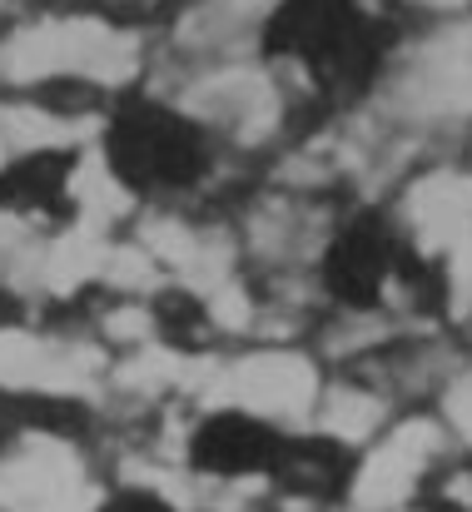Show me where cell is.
<instances>
[{"instance_id": "obj_1", "label": "cell", "mask_w": 472, "mask_h": 512, "mask_svg": "<svg viewBox=\"0 0 472 512\" xmlns=\"http://www.w3.org/2000/svg\"><path fill=\"white\" fill-rule=\"evenodd\" d=\"M388 45L393 20L378 0H274L259 25V55L333 105L378 80Z\"/></svg>"}, {"instance_id": "obj_2", "label": "cell", "mask_w": 472, "mask_h": 512, "mask_svg": "<svg viewBox=\"0 0 472 512\" xmlns=\"http://www.w3.org/2000/svg\"><path fill=\"white\" fill-rule=\"evenodd\" d=\"M314 274L323 299L343 314H378L393 299L413 314H443L453 294L448 264L378 209H363L328 234Z\"/></svg>"}, {"instance_id": "obj_3", "label": "cell", "mask_w": 472, "mask_h": 512, "mask_svg": "<svg viewBox=\"0 0 472 512\" xmlns=\"http://www.w3.org/2000/svg\"><path fill=\"white\" fill-rule=\"evenodd\" d=\"M100 165L105 174L145 204H169L194 194L214 165V130L174 100L159 95H120L100 115Z\"/></svg>"}, {"instance_id": "obj_4", "label": "cell", "mask_w": 472, "mask_h": 512, "mask_svg": "<svg viewBox=\"0 0 472 512\" xmlns=\"http://www.w3.org/2000/svg\"><path fill=\"white\" fill-rule=\"evenodd\" d=\"M289 428L249 403H219L184 433V468L204 483H269L284 463Z\"/></svg>"}, {"instance_id": "obj_5", "label": "cell", "mask_w": 472, "mask_h": 512, "mask_svg": "<svg viewBox=\"0 0 472 512\" xmlns=\"http://www.w3.org/2000/svg\"><path fill=\"white\" fill-rule=\"evenodd\" d=\"M80 150L75 145H35L0 160V219L65 234L80 219Z\"/></svg>"}, {"instance_id": "obj_6", "label": "cell", "mask_w": 472, "mask_h": 512, "mask_svg": "<svg viewBox=\"0 0 472 512\" xmlns=\"http://www.w3.org/2000/svg\"><path fill=\"white\" fill-rule=\"evenodd\" d=\"M358 448L338 433H289V448H284V463L274 468L269 488L294 498V503H343L358 483Z\"/></svg>"}, {"instance_id": "obj_7", "label": "cell", "mask_w": 472, "mask_h": 512, "mask_svg": "<svg viewBox=\"0 0 472 512\" xmlns=\"http://www.w3.org/2000/svg\"><path fill=\"white\" fill-rule=\"evenodd\" d=\"M150 334L179 358H204L219 348V319L189 284H164L150 294Z\"/></svg>"}, {"instance_id": "obj_8", "label": "cell", "mask_w": 472, "mask_h": 512, "mask_svg": "<svg viewBox=\"0 0 472 512\" xmlns=\"http://www.w3.org/2000/svg\"><path fill=\"white\" fill-rule=\"evenodd\" d=\"M40 110H50V115H65V120H75V115H105L110 110V95L105 90H95L90 80H45L40 85Z\"/></svg>"}, {"instance_id": "obj_9", "label": "cell", "mask_w": 472, "mask_h": 512, "mask_svg": "<svg viewBox=\"0 0 472 512\" xmlns=\"http://www.w3.org/2000/svg\"><path fill=\"white\" fill-rule=\"evenodd\" d=\"M95 512H189V508H179L174 498H164L150 483H115V488L100 498Z\"/></svg>"}]
</instances>
